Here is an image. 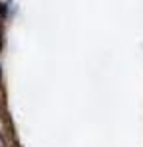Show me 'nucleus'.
Listing matches in <instances>:
<instances>
[{"label":"nucleus","instance_id":"obj_1","mask_svg":"<svg viewBox=\"0 0 143 147\" xmlns=\"http://www.w3.org/2000/svg\"><path fill=\"white\" fill-rule=\"evenodd\" d=\"M0 147H4V141H2V137H0Z\"/></svg>","mask_w":143,"mask_h":147}]
</instances>
